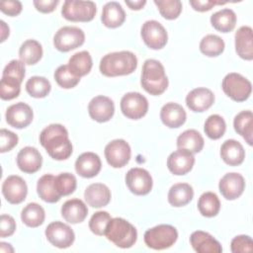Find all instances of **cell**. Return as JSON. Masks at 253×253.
I'll return each mask as SVG.
<instances>
[{
	"mask_svg": "<svg viewBox=\"0 0 253 253\" xmlns=\"http://www.w3.org/2000/svg\"><path fill=\"white\" fill-rule=\"evenodd\" d=\"M45 213L42 206L37 203L28 204L21 212L22 221L29 227H38L44 221Z\"/></svg>",
	"mask_w": 253,
	"mask_h": 253,
	"instance_id": "d590c367",
	"label": "cell"
},
{
	"mask_svg": "<svg viewBox=\"0 0 253 253\" xmlns=\"http://www.w3.org/2000/svg\"><path fill=\"white\" fill-rule=\"evenodd\" d=\"M214 103V95L211 90L199 87L190 91L186 97L187 107L196 113H202L210 109Z\"/></svg>",
	"mask_w": 253,
	"mask_h": 253,
	"instance_id": "d6986e66",
	"label": "cell"
},
{
	"mask_svg": "<svg viewBox=\"0 0 253 253\" xmlns=\"http://www.w3.org/2000/svg\"><path fill=\"white\" fill-rule=\"evenodd\" d=\"M223 40L216 35H207L200 42V50L203 54L213 57L221 54L224 50Z\"/></svg>",
	"mask_w": 253,
	"mask_h": 253,
	"instance_id": "74e56055",
	"label": "cell"
},
{
	"mask_svg": "<svg viewBox=\"0 0 253 253\" xmlns=\"http://www.w3.org/2000/svg\"><path fill=\"white\" fill-rule=\"evenodd\" d=\"M226 129V124L222 117L219 115H211L205 122L204 130L208 137L211 139L220 138Z\"/></svg>",
	"mask_w": 253,
	"mask_h": 253,
	"instance_id": "ab89813d",
	"label": "cell"
},
{
	"mask_svg": "<svg viewBox=\"0 0 253 253\" xmlns=\"http://www.w3.org/2000/svg\"><path fill=\"white\" fill-rule=\"evenodd\" d=\"M44 233L50 244L61 249L71 246L75 239L72 228L58 220L49 223L46 226Z\"/></svg>",
	"mask_w": 253,
	"mask_h": 253,
	"instance_id": "8fae6325",
	"label": "cell"
},
{
	"mask_svg": "<svg viewBox=\"0 0 253 253\" xmlns=\"http://www.w3.org/2000/svg\"><path fill=\"white\" fill-rule=\"evenodd\" d=\"M220 156L227 165L238 166L245 158V150L239 141L227 139L220 147Z\"/></svg>",
	"mask_w": 253,
	"mask_h": 253,
	"instance_id": "4316f807",
	"label": "cell"
},
{
	"mask_svg": "<svg viewBox=\"0 0 253 253\" xmlns=\"http://www.w3.org/2000/svg\"><path fill=\"white\" fill-rule=\"evenodd\" d=\"M225 2H214V1H202V0H191L190 5L193 7L194 10L199 12H206L210 11L214 5H223Z\"/></svg>",
	"mask_w": 253,
	"mask_h": 253,
	"instance_id": "f5cc1de1",
	"label": "cell"
},
{
	"mask_svg": "<svg viewBox=\"0 0 253 253\" xmlns=\"http://www.w3.org/2000/svg\"><path fill=\"white\" fill-rule=\"evenodd\" d=\"M2 194L8 203L18 205L26 199L28 194V187L22 177L11 175L7 177L3 182Z\"/></svg>",
	"mask_w": 253,
	"mask_h": 253,
	"instance_id": "5bb4252c",
	"label": "cell"
},
{
	"mask_svg": "<svg viewBox=\"0 0 253 253\" xmlns=\"http://www.w3.org/2000/svg\"><path fill=\"white\" fill-rule=\"evenodd\" d=\"M126 184L128 190L137 196L147 195L152 189V178L149 172L143 168L135 167L127 171Z\"/></svg>",
	"mask_w": 253,
	"mask_h": 253,
	"instance_id": "7c38bea8",
	"label": "cell"
},
{
	"mask_svg": "<svg viewBox=\"0 0 253 253\" xmlns=\"http://www.w3.org/2000/svg\"><path fill=\"white\" fill-rule=\"evenodd\" d=\"M142 41L151 49H161L164 47L168 41L166 29L157 21H146L140 32Z\"/></svg>",
	"mask_w": 253,
	"mask_h": 253,
	"instance_id": "30bf717a",
	"label": "cell"
},
{
	"mask_svg": "<svg viewBox=\"0 0 253 253\" xmlns=\"http://www.w3.org/2000/svg\"><path fill=\"white\" fill-rule=\"evenodd\" d=\"M55 177L51 174L42 176L37 184V192L40 198L46 203H56L60 200V195L57 193L54 185Z\"/></svg>",
	"mask_w": 253,
	"mask_h": 253,
	"instance_id": "4dcf8cb0",
	"label": "cell"
},
{
	"mask_svg": "<svg viewBox=\"0 0 253 253\" xmlns=\"http://www.w3.org/2000/svg\"><path fill=\"white\" fill-rule=\"evenodd\" d=\"M55 189L60 196H68L72 194L77 186L76 178L71 173H61L55 177Z\"/></svg>",
	"mask_w": 253,
	"mask_h": 253,
	"instance_id": "ee69618b",
	"label": "cell"
},
{
	"mask_svg": "<svg viewBox=\"0 0 253 253\" xmlns=\"http://www.w3.org/2000/svg\"><path fill=\"white\" fill-rule=\"evenodd\" d=\"M54 80L61 88L70 89L79 83L80 77L71 71L68 64H63L58 66L54 71Z\"/></svg>",
	"mask_w": 253,
	"mask_h": 253,
	"instance_id": "60d3db41",
	"label": "cell"
},
{
	"mask_svg": "<svg viewBox=\"0 0 253 253\" xmlns=\"http://www.w3.org/2000/svg\"><path fill=\"white\" fill-rule=\"evenodd\" d=\"M198 210L206 217L215 216L220 210V202L216 194L212 192L204 193L198 201Z\"/></svg>",
	"mask_w": 253,
	"mask_h": 253,
	"instance_id": "8d00e7d4",
	"label": "cell"
},
{
	"mask_svg": "<svg viewBox=\"0 0 253 253\" xmlns=\"http://www.w3.org/2000/svg\"><path fill=\"white\" fill-rule=\"evenodd\" d=\"M235 50L245 60L253 59V31L249 26L240 27L235 33Z\"/></svg>",
	"mask_w": 253,
	"mask_h": 253,
	"instance_id": "603a6c76",
	"label": "cell"
},
{
	"mask_svg": "<svg viewBox=\"0 0 253 253\" xmlns=\"http://www.w3.org/2000/svg\"><path fill=\"white\" fill-rule=\"evenodd\" d=\"M160 119L162 123L170 127L176 128L183 126L186 122L187 115L184 108L177 103H166L160 111Z\"/></svg>",
	"mask_w": 253,
	"mask_h": 253,
	"instance_id": "cb8c5ba5",
	"label": "cell"
},
{
	"mask_svg": "<svg viewBox=\"0 0 253 253\" xmlns=\"http://www.w3.org/2000/svg\"><path fill=\"white\" fill-rule=\"evenodd\" d=\"M19 56L20 60L25 64H36L42 56V44L36 40H27L19 49Z\"/></svg>",
	"mask_w": 253,
	"mask_h": 253,
	"instance_id": "836d02e7",
	"label": "cell"
},
{
	"mask_svg": "<svg viewBox=\"0 0 253 253\" xmlns=\"http://www.w3.org/2000/svg\"><path fill=\"white\" fill-rule=\"evenodd\" d=\"M101 20L106 27L115 29L124 24L126 20V13L120 3L111 1L106 3L103 7Z\"/></svg>",
	"mask_w": 253,
	"mask_h": 253,
	"instance_id": "83f0119b",
	"label": "cell"
},
{
	"mask_svg": "<svg viewBox=\"0 0 253 253\" xmlns=\"http://www.w3.org/2000/svg\"><path fill=\"white\" fill-rule=\"evenodd\" d=\"M88 214L85 203L79 199L66 201L61 207V215L69 223L76 224L82 222Z\"/></svg>",
	"mask_w": 253,
	"mask_h": 253,
	"instance_id": "484cf974",
	"label": "cell"
},
{
	"mask_svg": "<svg viewBox=\"0 0 253 253\" xmlns=\"http://www.w3.org/2000/svg\"><path fill=\"white\" fill-rule=\"evenodd\" d=\"M0 25H1V42H3L6 38L9 36V27L6 25V23L4 21H0Z\"/></svg>",
	"mask_w": 253,
	"mask_h": 253,
	"instance_id": "11a10c76",
	"label": "cell"
},
{
	"mask_svg": "<svg viewBox=\"0 0 253 253\" xmlns=\"http://www.w3.org/2000/svg\"><path fill=\"white\" fill-rule=\"evenodd\" d=\"M99 67L101 73L107 77L128 75L136 69L137 58L128 50L115 51L104 55Z\"/></svg>",
	"mask_w": 253,
	"mask_h": 253,
	"instance_id": "7a4b0ae2",
	"label": "cell"
},
{
	"mask_svg": "<svg viewBox=\"0 0 253 253\" xmlns=\"http://www.w3.org/2000/svg\"><path fill=\"white\" fill-rule=\"evenodd\" d=\"M204 138L196 129H187L177 138V147L186 149L191 153H198L204 147Z\"/></svg>",
	"mask_w": 253,
	"mask_h": 253,
	"instance_id": "d6a6232c",
	"label": "cell"
},
{
	"mask_svg": "<svg viewBox=\"0 0 253 253\" xmlns=\"http://www.w3.org/2000/svg\"><path fill=\"white\" fill-rule=\"evenodd\" d=\"M21 81L9 77L2 76L0 81V97L2 100H12L19 96L21 92Z\"/></svg>",
	"mask_w": 253,
	"mask_h": 253,
	"instance_id": "b9f144b4",
	"label": "cell"
},
{
	"mask_svg": "<svg viewBox=\"0 0 253 253\" xmlns=\"http://www.w3.org/2000/svg\"><path fill=\"white\" fill-rule=\"evenodd\" d=\"M33 3L38 11L42 13H50L54 11L59 1L58 0H35Z\"/></svg>",
	"mask_w": 253,
	"mask_h": 253,
	"instance_id": "816d5d0a",
	"label": "cell"
},
{
	"mask_svg": "<svg viewBox=\"0 0 253 253\" xmlns=\"http://www.w3.org/2000/svg\"><path fill=\"white\" fill-rule=\"evenodd\" d=\"M140 84L142 88L153 96L161 95L168 87V78L162 63L156 59L144 61Z\"/></svg>",
	"mask_w": 253,
	"mask_h": 253,
	"instance_id": "3957f363",
	"label": "cell"
},
{
	"mask_svg": "<svg viewBox=\"0 0 253 253\" xmlns=\"http://www.w3.org/2000/svg\"><path fill=\"white\" fill-rule=\"evenodd\" d=\"M143 237L149 248L162 250L171 247L177 241L178 231L170 224H159L147 229Z\"/></svg>",
	"mask_w": 253,
	"mask_h": 253,
	"instance_id": "5b68a950",
	"label": "cell"
},
{
	"mask_svg": "<svg viewBox=\"0 0 253 253\" xmlns=\"http://www.w3.org/2000/svg\"><path fill=\"white\" fill-rule=\"evenodd\" d=\"M121 111L127 119H141L148 111V101L138 92H128L121 100Z\"/></svg>",
	"mask_w": 253,
	"mask_h": 253,
	"instance_id": "9c48e42d",
	"label": "cell"
},
{
	"mask_svg": "<svg viewBox=\"0 0 253 253\" xmlns=\"http://www.w3.org/2000/svg\"><path fill=\"white\" fill-rule=\"evenodd\" d=\"M84 41V32L77 27L71 26L60 28L53 37L54 47L62 52H67L81 46Z\"/></svg>",
	"mask_w": 253,
	"mask_h": 253,
	"instance_id": "ba28073f",
	"label": "cell"
},
{
	"mask_svg": "<svg viewBox=\"0 0 253 253\" xmlns=\"http://www.w3.org/2000/svg\"><path fill=\"white\" fill-rule=\"evenodd\" d=\"M235 131L240 134L245 141L252 145L253 142V114L251 111H242L237 114L233 121Z\"/></svg>",
	"mask_w": 253,
	"mask_h": 253,
	"instance_id": "f546056e",
	"label": "cell"
},
{
	"mask_svg": "<svg viewBox=\"0 0 253 253\" xmlns=\"http://www.w3.org/2000/svg\"><path fill=\"white\" fill-rule=\"evenodd\" d=\"M230 249L233 253L251 252L253 250V241L248 235L235 236L230 243Z\"/></svg>",
	"mask_w": 253,
	"mask_h": 253,
	"instance_id": "7dc6e473",
	"label": "cell"
},
{
	"mask_svg": "<svg viewBox=\"0 0 253 253\" xmlns=\"http://www.w3.org/2000/svg\"><path fill=\"white\" fill-rule=\"evenodd\" d=\"M218 189L226 200H235L242 195L245 189L244 178L239 173H227L220 179Z\"/></svg>",
	"mask_w": 253,
	"mask_h": 253,
	"instance_id": "ac0fdd59",
	"label": "cell"
},
{
	"mask_svg": "<svg viewBox=\"0 0 253 253\" xmlns=\"http://www.w3.org/2000/svg\"><path fill=\"white\" fill-rule=\"evenodd\" d=\"M42 164V157L36 147L26 146L22 148L17 155V165L24 173H36L41 169Z\"/></svg>",
	"mask_w": 253,
	"mask_h": 253,
	"instance_id": "ffe728a7",
	"label": "cell"
},
{
	"mask_svg": "<svg viewBox=\"0 0 253 253\" xmlns=\"http://www.w3.org/2000/svg\"><path fill=\"white\" fill-rule=\"evenodd\" d=\"M211 24L216 31L229 33L235 28L236 15L229 8L219 10L211 16Z\"/></svg>",
	"mask_w": 253,
	"mask_h": 253,
	"instance_id": "1f68e13d",
	"label": "cell"
},
{
	"mask_svg": "<svg viewBox=\"0 0 253 253\" xmlns=\"http://www.w3.org/2000/svg\"><path fill=\"white\" fill-rule=\"evenodd\" d=\"M51 89L49 81L42 76H33L26 82V91L34 98L46 97Z\"/></svg>",
	"mask_w": 253,
	"mask_h": 253,
	"instance_id": "f35d334b",
	"label": "cell"
},
{
	"mask_svg": "<svg viewBox=\"0 0 253 253\" xmlns=\"http://www.w3.org/2000/svg\"><path fill=\"white\" fill-rule=\"evenodd\" d=\"M18 135L11 130L2 128L0 130V151L2 153L10 151L18 144Z\"/></svg>",
	"mask_w": 253,
	"mask_h": 253,
	"instance_id": "c3c4849f",
	"label": "cell"
},
{
	"mask_svg": "<svg viewBox=\"0 0 253 253\" xmlns=\"http://www.w3.org/2000/svg\"><path fill=\"white\" fill-rule=\"evenodd\" d=\"M5 117L6 122L11 126L15 128H24L32 123L34 113L29 105L19 102L8 107Z\"/></svg>",
	"mask_w": 253,
	"mask_h": 253,
	"instance_id": "2e32d148",
	"label": "cell"
},
{
	"mask_svg": "<svg viewBox=\"0 0 253 253\" xmlns=\"http://www.w3.org/2000/svg\"><path fill=\"white\" fill-rule=\"evenodd\" d=\"M195 164L193 153L186 149L178 148L172 152L167 158V167L174 175H185L190 172Z\"/></svg>",
	"mask_w": 253,
	"mask_h": 253,
	"instance_id": "e0dca14e",
	"label": "cell"
},
{
	"mask_svg": "<svg viewBox=\"0 0 253 253\" xmlns=\"http://www.w3.org/2000/svg\"><path fill=\"white\" fill-rule=\"evenodd\" d=\"M190 243L198 253H220L222 251L219 242L210 233L202 230L194 231L191 234Z\"/></svg>",
	"mask_w": 253,
	"mask_h": 253,
	"instance_id": "7402d4cb",
	"label": "cell"
},
{
	"mask_svg": "<svg viewBox=\"0 0 253 253\" xmlns=\"http://www.w3.org/2000/svg\"><path fill=\"white\" fill-rule=\"evenodd\" d=\"M111 215L108 211H96L90 218L89 221V228L90 230L99 236H102L105 234L106 227L111 220Z\"/></svg>",
	"mask_w": 253,
	"mask_h": 253,
	"instance_id": "f6af8a7d",
	"label": "cell"
},
{
	"mask_svg": "<svg viewBox=\"0 0 253 253\" xmlns=\"http://www.w3.org/2000/svg\"><path fill=\"white\" fill-rule=\"evenodd\" d=\"M101 167V159L94 152H84L75 161L76 173L83 178L95 177L99 174Z\"/></svg>",
	"mask_w": 253,
	"mask_h": 253,
	"instance_id": "44dd1931",
	"label": "cell"
},
{
	"mask_svg": "<svg viewBox=\"0 0 253 253\" xmlns=\"http://www.w3.org/2000/svg\"><path fill=\"white\" fill-rule=\"evenodd\" d=\"M84 199L92 208H103L111 201V191L105 184L94 183L86 188Z\"/></svg>",
	"mask_w": 253,
	"mask_h": 253,
	"instance_id": "d4e9b609",
	"label": "cell"
},
{
	"mask_svg": "<svg viewBox=\"0 0 253 253\" xmlns=\"http://www.w3.org/2000/svg\"><path fill=\"white\" fill-rule=\"evenodd\" d=\"M96 4L93 1L66 0L61 9L64 19L71 22H90L96 15Z\"/></svg>",
	"mask_w": 253,
	"mask_h": 253,
	"instance_id": "52a82bcc",
	"label": "cell"
},
{
	"mask_svg": "<svg viewBox=\"0 0 253 253\" xmlns=\"http://www.w3.org/2000/svg\"><path fill=\"white\" fill-rule=\"evenodd\" d=\"M161 16L167 20H174L182 12V3L180 0H154Z\"/></svg>",
	"mask_w": 253,
	"mask_h": 253,
	"instance_id": "7bdbcfd3",
	"label": "cell"
},
{
	"mask_svg": "<svg viewBox=\"0 0 253 253\" xmlns=\"http://www.w3.org/2000/svg\"><path fill=\"white\" fill-rule=\"evenodd\" d=\"M92 65V57L87 50L74 53L68 61L69 68L78 77L87 75L91 71Z\"/></svg>",
	"mask_w": 253,
	"mask_h": 253,
	"instance_id": "e575fe53",
	"label": "cell"
},
{
	"mask_svg": "<svg viewBox=\"0 0 253 253\" xmlns=\"http://www.w3.org/2000/svg\"><path fill=\"white\" fill-rule=\"evenodd\" d=\"M40 142L47 154L55 160H65L72 153L68 131L62 125L52 124L43 128L40 134Z\"/></svg>",
	"mask_w": 253,
	"mask_h": 253,
	"instance_id": "6da1fadb",
	"label": "cell"
},
{
	"mask_svg": "<svg viewBox=\"0 0 253 253\" xmlns=\"http://www.w3.org/2000/svg\"><path fill=\"white\" fill-rule=\"evenodd\" d=\"M88 113L92 120L98 123H106L114 116V102L107 96H96L88 105Z\"/></svg>",
	"mask_w": 253,
	"mask_h": 253,
	"instance_id": "9a60e30c",
	"label": "cell"
},
{
	"mask_svg": "<svg viewBox=\"0 0 253 253\" xmlns=\"http://www.w3.org/2000/svg\"><path fill=\"white\" fill-rule=\"evenodd\" d=\"M105 157L109 165L114 168H122L130 159V147L124 139H114L105 147Z\"/></svg>",
	"mask_w": 253,
	"mask_h": 253,
	"instance_id": "4fadbf2b",
	"label": "cell"
},
{
	"mask_svg": "<svg viewBox=\"0 0 253 253\" xmlns=\"http://www.w3.org/2000/svg\"><path fill=\"white\" fill-rule=\"evenodd\" d=\"M108 240L120 248H130L137 239L135 227L122 217H114L109 221L105 234Z\"/></svg>",
	"mask_w": 253,
	"mask_h": 253,
	"instance_id": "277c9868",
	"label": "cell"
},
{
	"mask_svg": "<svg viewBox=\"0 0 253 253\" xmlns=\"http://www.w3.org/2000/svg\"><path fill=\"white\" fill-rule=\"evenodd\" d=\"M221 87L225 95L235 102L246 101L252 92L251 82L239 73L231 72L222 79Z\"/></svg>",
	"mask_w": 253,
	"mask_h": 253,
	"instance_id": "8992f818",
	"label": "cell"
},
{
	"mask_svg": "<svg viewBox=\"0 0 253 253\" xmlns=\"http://www.w3.org/2000/svg\"><path fill=\"white\" fill-rule=\"evenodd\" d=\"M26 69H25V63H23L21 60L18 59H13L11 60L4 68L2 76H9L16 78L23 82L25 74H26Z\"/></svg>",
	"mask_w": 253,
	"mask_h": 253,
	"instance_id": "bcb514c9",
	"label": "cell"
},
{
	"mask_svg": "<svg viewBox=\"0 0 253 253\" xmlns=\"http://www.w3.org/2000/svg\"><path fill=\"white\" fill-rule=\"evenodd\" d=\"M0 10L8 16H17L22 12V3L17 0H8L0 2Z\"/></svg>",
	"mask_w": 253,
	"mask_h": 253,
	"instance_id": "f907efd6",
	"label": "cell"
},
{
	"mask_svg": "<svg viewBox=\"0 0 253 253\" xmlns=\"http://www.w3.org/2000/svg\"><path fill=\"white\" fill-rule=\"evenodd\" d=\"M126 4L129 7L131 10H140L143 8V6L146 4L145 0H137V1H128L126 0Z\"/></svg>",
	"mask_w": 253,
	"mask_h": 253,
	"instance_id": "db71d44e",
	"label": "cell"
},
{
	"mask_svg": "<svg viewBox=\"0 0 253 253\" xmlns=\"http://www.w3.org/2000/svg\"><path fill=\"white\" fill-rule=\"evenodd\" d=\"M16 229L15 219L9 214H1L0 216V236H11Z\"/></svg>",
	"mask_w": 253,
	"mask_h": 253,
	"instance_id": "681fc988",
	"label": "cell"
},
{
	"mask_svg": "<svg viewBox=\"0 0 253 253\" xmlns=\"http://www.w3.org/2000/svg\"><path fill=\"white\" fill-rule=\"evenodd\" d=\"M194 197V190L187 183L174 184L168 192V202L175 208L188 205Z\"/></svg>",
	"mask_w": 253,
	"mask_h": 253,
	"instance_id": "f1b7e54d",
	"label": "cell"
}]
</instances>
